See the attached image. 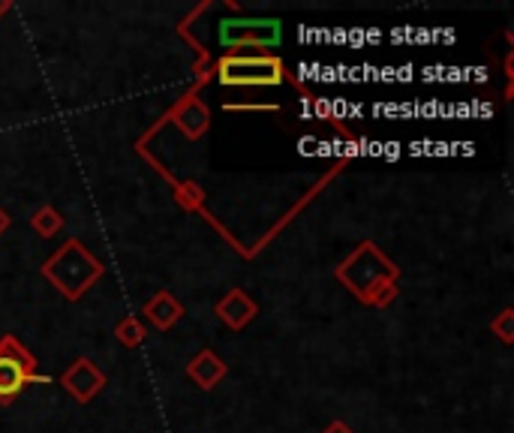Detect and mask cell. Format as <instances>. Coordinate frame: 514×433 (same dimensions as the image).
I'll return each instance as SVG.
<instances>
[{
  "instance_id": "cell-1",
  "label": "cell",
  "mask_w": 514,
  "mask_h": 433,
  "mask_svg": "<svg viewBox=\"0 0 514 433\" xmlns=\"http://www.w3.org/2000/svg\"><path fill=\"white\" fill-rule=\"evenodd\" d=\"M334 280L373 310L391 307L400 295V268L376 241H361L340 265H334Z\"/></svg>"
},
{
  "instance_id": "cell-2",
  "label": "cell",
  "mask_w": 514,
  "mask_h": 433,
  "mask_svg": "<svg viewBox=\"0 0 514 433\" xmlns=\"http://www.w3.org/2000/svg\"><path fill=\"white\" fill-rule=\"evenodd\" d=\"M43 277L67 298V301H82L88 289L103 280L106 265L85 247L82 238H67L46 262H43Z\"/></svg>"
},
{
  "instance_id": "cell-3",
  "label": "cell",
  "mask_w": 514,
  "mask_h": 433,
  "mask_svg": "<svg viewBox=\"0 0 514 433\" xmlns=\"http://www.w3.org/2000/svg\"><path fill=\"white\" fill-rule=\"evenodd\" d=\"M214 76L223 88H277L292 79L286 64L271 52H229L217 58Z\"/></svg>"
},
{
  "instance_id": "cell-4",
  "label": "cell",
  "mask_w": 514,
  "mask_h": 433,
  "mask_svg": "<svg viewBox=\"0 0 514 433\" xmlns=\"http://www.w3.org/2000/svg\"><path fill=\"white\" fill-rule=\"evenodd\" d=\"M34 382L49 385L52 379L40 373L37 355L16 334H0V406L16 403L19 394Z\"/></svg>"
},
{
  "instance_id": "cell-5",
  "label": "cell",
  "mask_w": 514,
  "mask_h": 433,
  "mask_svg": "<svg viewBox=\"0 0 514 433\" xmlns=\"http://www.w3.org/2000/svg\"><path fill=\"white\" fill-rule=\"evenodd\" d=\"M283 40L280 19H223L220 22V46L229 52H268Z\"/></svg>"
},
{
  "instance_id": "cell-6",
  "label": "cell",
  "mask_w": 514,
  "mask_h": 433,
  "mask_svg": "<svg viewBox=\"0 0 514 433\" xmlns=\"http://www.w3.org/2000/svg\"><path fill=\"white\" fill-rule=\"evenodd\" d=\"M58 385H61L73 400H79V403H91V400H94V397L109 385V376L97 367V361H94V358L82 355V358H76V361L61 373Z\"/></svg>"
},
{
  "instance_id": "cell-7",
  "label": "cell",
  "mask_w": 514,
  "mask_h": 433,
  "mask_svg": "<svg viewBox=\"0 0 514 433\" xmlns=\"http://www.w3.org/2000/svg\"><path fill=\"white\" fill-rule=\"evenodd\" d=\"M169 121H172L190 142H199V139L211 130V109H208L196 94H187V97L169 112Z\"/></svg>"
},
{
  "instance_id": "cell-8",
  "label": "cell",
  "mask_w": 514,
  "mask_h": 433,
  "mask_svg": "<svg viewBox=\"0 0 514 433\" xmlns=\"http://www.w3.org/2000/svg\"><path fill=\"white\" fill-rule=\"evenodd\" d=\"M214 313H217V319H220L229 331H244L250 322H256L259 304H256L244 289L235 286V289H229V292L217 301Z\"/></svg>"
},
{
  "instance_id": "cell-9",
  "label": "cell",
  "mask_w": 514,
  "mask_h": 433,
  "mask_svg": "<svg viewBox=\"0 0 514 433\" xmlns=\"http://www.w3.org/2000/svg\"><path fill=\"white\" fill-rule=\"evenodd\" d=\"M187 376H190V382H196L202 391H214L226 376H229V364L214 352V349H202V352H196L190 361H187Z\"/></svg>"
},
{
  "instance_id": "cell-10",
  "label": "cell",
  "mask_w": 514,
  "mask_h": 433,
  "mask_svg": "<svg viewBox=\"0 0 514 433\" xmlns=\"http://www.w3.org/2000/svg\"><path fill=\"white\" fill-rule=\"evenodd\" d=\"M142 313H145V319H148L157 331H172V328L187 316V307H184V301L175 298L169 289H160L154 298L145 301Z\"/></svg>"
},
{
  "instance_id": "cell-11",
  "label": "cell",
  "mask_w": 514,
  "mask_h": 433,
  "mask_svg": "<svg viewBox=\"0 0 514 433\" xmlns=\"http://www.w3.org/2000/svg\"><path fill=\"white\" fill-rule=\"evenodd\" d=\"M28 226H31L40 238H46V241H49V238H55V235L67 226V220H64V214H61L55 205H49V202H46V205H40V208L31 214Z\"/></svg>"
},
{
  "instance_id": "cell-12",
  "label": "cell",
  "mask_w": 514,
  "mask_h": 433,
  "mask_svg": "<svg viewBox=\"0 0 514 433\" xmlns=\"http://www.w3.org/2000/svg\"><path fill=\"white\" fill-rule=\"evenodd\" d=\"M112 334H115V340H118L124 349H139V346L148 340V325H145L139 316H133V313H130V316H124V319L115 325V331H112Z\"/></svg>"
},
{
  "instance_id": "cell-13",
  "label": "cell",
  "mask_w": 514,
  "mask_h": 433,
  "mask_svg": "<svg viewBox=\"0 0 514 433\" xmlns=\"http://www.w3.org/2000/svg\"><path fill=\"white\" fill-rule=\"evenodd\" d=\"M175 202H178L184 211H199V208H202V202H205V193H202V187H199V184L184 181V184H178Z\"/></svg>"
},
{
  "instance_id": "cell-14",
  "label": "cell",
  "mask_w": 514,
  "mask_h": 433,
  "mask_svg": "<svg viewBox=\"0 0 514 433\" xmlns=\"http://www.w3.org/2000/svg\"><path fill=\"white\" fill-rule=\"evenodd\" d=\"M490 331H493V337H499V343L511 346L514 343V307L499 310V316L490 322Z\"/></svg>"
},
{
  "instance_id": "cell-15",
  "label": "cell",
  "mask_w": 514,
  "mask_h": 433,
  "mask_svg": "<svg viewBox=\"0 0 514 433\" xmlns=\"http://www.w3.org/2000/svg\"><path fill=\"white\" fill-rule=\"evenodd\" d=\"M322 433H355V430H352V424H346V421L334 418V421H328V424H325V430H322Z\"/></svg>"
},
{
  "instance_id": "cell-16",
  "label": "cell",
  "mask_w": 514,
  "mask_h": 433,
  "mask_svg": "<svg viewBox=\"0 0 514 433\" xmlns=\"http://www.w3.org/2000/svg\"><path fill=\"white\" fill-rule=\"evenodd\" d=\"M226 112H280V106H226Z\"/></svg>"
},
{
  "instance_id": "cell-17",
  "label": "cell",
  "mask_w": 514,
  "mask_h": 433,
  "mask_svg": "<svg viewBox=\"0 0 514 433\" xmlns=\"http://www.w3.org/2000/svg\"><path fill=\"white\" fill-rule=\"evenodd\" d=\"M10 226H13V217H10V214H7L4 208H0V235H4V232H7Z\"/></svg>"
},
{
  "instance_id": "cell-18",
  "label": "cell",
  "mask_w": 514,
  "mask_h": 433,
  "mask_svg": "<svg viewBox=\"0 0 514 433\" xmlns=\"http://www.w3.org/2000/svg\"><path fill=\"white\" fill-rule=\"evenodd\" d=\"M7 13H13V0H0V19H4Z\"/></svg>"
}]
</instances>
